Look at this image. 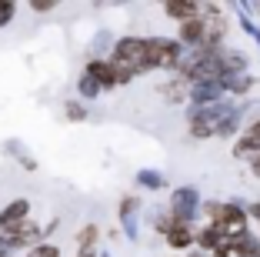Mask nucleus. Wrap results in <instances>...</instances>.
<instances>
[{"label": "nucleus", "instance_id": "f257e3e1", "mask_svg": "<svg viewBox=\"0 0 260 257\" xmlns=\"http://www.w3.org/2000/svg\"><path fill=\"white\" fill-rule=\"evenodd\" d=\"M180 40L177 37H164V34H150L147 37V64H150V74L153 70H164V74H174L177 64H180Z\"/></svg>", "mask_w": 260, "mask_h": 257}, {"label": "nucleus", "instance_id": "f03ea898", "mask_svg": "<svg viewBox=\"0 0 260 257\" xmlns=\"http://www.w3.org/2000/svg\"><path fill=\"white\" fill-rule=\"evenodd\" d=\"M110 61H120V64H127V67H134L137 77L150 74V64H147V37H140V34H123V37H117Z\"/></svg>", "mask_w": 260, "mask_h": 257}, {"label": "nucleus", "instance_id": "7ed1b4c3", "mask_svg": "<svg viewBox=\"0 0 260 257\" xmlns=\"http://www.w3.org/2000/svg\"><path fill=\"white\" fill-rule=\"evenodd\" d=\"M200 204H204V197L193 184H180V187L170 190V201H167V211L177 217V224H193L197 227L200 220Z\"/></svg>", "mask_w": 260, "mask_h": 257}, {"label": "nucleus", "instance_id": "20e7f679", "mask_svg": "<svg viewBox=\"0 0 260 257\" xmlns=\"http://www.w3.org/2000/svg\"><path fill=\"white\" fill-rule=\"evenodd\" d=\"M140 217H144V197L137 190H130L117 201V227L130 244L140 237Z\"/></svg>", "mask_w": 260, "mask_h": 257}, {"label": "nucleus", "instance_id": "39448f33", "mask_svg": "<svg viewBox=\"0 0 260 257\" xmlns=\"http://www.w3.org/2000/svg\"><path fill=\"white\" fill-rule=\"evenodd\" d=\"M227 237L240 234V231H247L250 227V214H247V201H240V197H234V201H227L223 204V217L220 224H217Z\"/></svg>", "mask_w": 260, "mask_h": 257}, {"label": "nucleus", "instance_id": "423d86ee", "mask_svg": "<svg viewBox=\"0 0 260 257\" xmlns=\"http://www.w3.org/2000/svg\"><path fill=\"white\" fill-rule=\"evenodd\" d=\"M234 157L237 160H244V164H250V160H257L260 157V117L257 121H250L244 127V134L237 137V140H234Z\"/></svg>", "mask_w": 260, "mask_h": 257}, {"label": "nucleus", "instance_id": "0eeeda50", "mask_svg": "<svg viewBox=\"0 0 260 257\" xmlns=\"http://www.w3.org/2000/svg\"><path fill=\"white\" fill-rule=\"evenodd\" d=\"M30 201L27 197H14V201H7V204L0 207V234H7V231H14V227L27 224L30 220Z\"/></svg>", "mask_w": 260, "mask_h": 257}, {"label": "nucleus", "instance_id": "6e6552de", "mask_svg": "<svg viewBox=\"0 0 260 257\" xmlns=\"http://www.w3.org/2000/svg\"><path fill=\"white\" fill-rule=\"evenodd\" d=\"M227 97L223 94V83L220 80H200L187 87V104L190 107H210V104H220Z\"/></svg>", "mask_w": 260, "mask_h": 257}, {"label": "nucleus", "instance_id": "1a4fd4ad", "mask_svg": "<svg viewBox=\"0 0 260 257\" xmlns=\"http://www.w3.org/2000/svg\"><path fill=\"white\" fill-rule=\"evenodd\" d=\"M220 83H223V94L234 100H250V94L257 91L253 70H247V74H227V77H220Z\"/></svg>", "mask_w": 260, "mask_h": 257}, {"label": "nucleus", "instance_id": "9d476101", "mask_svg": "<svg viewBox=\"0 0 260 257\" xmlns=\"http://www.w3.org/2000/svg\"><path fill=\"white\" fill-rule=\"evenodd\" d=\"M164 244H167L174 254L184 257L187 250H193V244H197V227H193V224H177L174 231L164 237Z\"/></svg>", "mask_w": 260, "mask_h": 257}, {"label": "nucleus", "instance_id": "9b49d317", "mask_svg": "<svg viewBox=\"0 0 260 257\" xmlns=\"http://www.w3.org/2000/svg\"><path fill=\"white\" fill-rule=\"evenodd\" d=\"M134 187L147 190V194H160V190L170 187V181H167L164 170H157V167H140L137 174H134Z\"/></svg>", "mask_w": 260, "mask_h": 257}, {"label": "nucleus", "instance_id": "f8f14e48", "mask_svg": "<svg viewBox=\"0 0 260 257\" xmlns=\"http://www.w3.org/2000/svg\"><path fill=\"white\" fill-rule=\"evenodd\" d=\"M184 121H187V134L193 137V140H210L214 137V127H210V121L204 117V107H184Z\"/></svg>", "mask_w": 260, "mask_h": 257}, {"label": "nucleus", "instance_id": "ddd939ff", "mask_svg": "<svg viewBox=\"0 0 260 257\" xmlns=\"http://www.w3.org/2000/svg\"><path fill=\"white\" fill-rule=\"evenodd\" d=\"M250 70V57H247L240 47H223L220 50V77H227V74H247Z\"/></svg>", "mask_w": 260, "mask_h": 257}, {"label": "nucleus", "instance_id": "4468645a", "mask_svg": "<svg viewBox=\"0 0 260 257\" xmlns=\"http://www.w3.org/2000/svg\"><path fill=\"white\" fill-rule=\"evenodd\" d=\"M84 74L93 77V80L100 83V91H117V80H114V67H110V61H97V57H87L84 64Z\"/></svg>", "mask_w": 260, "mask_h": 257}, {"label": "nucleus", "instance_id": "2eb2a0df", "mask_svg": "<svg viewBox=\"0 0 260 257\" xmlns=\"http://www.w3.org/2000/svg\"><path fill=\"white\" fill-rule=\"evenodd\" d=\"M157 94L167 107H187V83L180 77H167L164 83H157Z\"/></svg>", "mask_w": 260, "mask_h": 257}, {"label": "nucleus", "instance_id": "dca6fc26", "mask_svg": "<svg viewBox=\"0 0 260 257\" xmlns=\"http://www.w3.org/2000/svg\"><path fill=\"white\" fill-rule=\"evenodd\" d=\"M177 40H180V47H200V40H204V14L190 17V20L177 23Z\"/></svg>", "mask_w": 260, "mask_h": 257}, {"label": "nucleus", "instance_id": "f3484780", "mask_svg": "<svg viewBox=\"0 0 260 257\" xmlns=\"http://www.w3.org/2000/svg\"><path fill=\"white\" fill-rule=\"evenodd\" d=\"M223 241H227V234H223L220 227H214V224H200V227H197V244H193V247L204 250V254H214V250L220 247Z\"/></svg>", "mask_w": 260, "mask_h": 257}, {"label": "nucleus", "instance_id": "a211bd4d", "mask_svg": "<svg viewBox=\"0 0 260 257\" xmlns=\"http://www.w3.org/2000/svg\"><path fill=\"white\" fill-rule=\"evenodd\" d=\"M4 154H14V160L23 167V170H30V174L40 167V164H37V157L30 154V147L20 144V140H4Z\"/></svg>", "mask_w": 260, "mask_h": 257}, {"label": "nucleus", "instance_id": "6ab92c4d", "mask_svg": "<svg viewBox=\"0 0 260 257\" xmlns=\"http://www.w3.org/2000/svg\"><path fill=\"white\" fill-rule=\"evenodd\" d=\"M164 14H167L174 23H184V20H190V17L200 14V4H197V0H177V4H164Z\"/></svg>", "mask_w": 260, "mask_h": 257}, {"label": "nucleus", "instance_id": "aec40b11", "mask_svg": "<svg viewBox=\"0 0 260 257\" xmlns=\"http://www.w3.org/2000/svg\"><path fill=\"white\" fill-rule=\"evenodd\" d=\"M114 44H117V37L107 31V27H104V31L93 34V40H90V47H87V50H90V57H97V61H107L110 53H114Z\"/></svg>", "mask_w": 260, "mask_h": 257}, {"label": "nucleus", "instance_id": "412c9836", "mask_svg": "<svg viewBox=\"0 0 260 257\" xmlns=\"http://www.w3.org/2000/svg\"><path fill=\"white\" fill-rule=\"evenodd\" d=\"M60 113L67 124H84V121H90V104H84V100H77V97H67L60 104Z\"/></svg>", "mask_w": 260, "mask_h": 257}, {"label": "nucleus", "instance_id": "4be33fe9", "mask_svg": "<svg viewBox=\"0 0 260 257\" xmlns=\"http://www.w3.org/2000/svg\"><path fill=\"white\" fill-rule=\"evenodd\" d=\"M100 237H104V231H100V224H84L80 231L74 234V244H77V250H93V247H100Z\"/></svg>", "mask_w": 260, "mask_h": 257}, {"label": "nucleus", "instance_id": "5701e85b", "mask_svg": "<svg viewBox=\"0 0 260 257\" xmlns=\"http://www.w3.org/2000/svg\"><path fill=\"white\" fill-rule=\"evenodd\" d=\"M230 241L237 244V250L244 257H260V234L253 231V227H247V231H240V234H234Z\"/></svg>", "mask_w": 260, "mask_h": 257}, {"label": "nucleus", "instance_id": "b1692460", "mask_svg": "<svg viewBox=\"0 0 260 257\" xmlns=\"http://www.w3.org/2000/svg\"><path fill=\"white\" fill-rule=\"evenodd\" d=\"M104 97V91H100V83L93 80V77L80 74L77 77V100H84V104H93V100Z\"/></svg>", "mask_w": 260, "mask_h": 257}, {"label": "nucleus", "instance_id": "393cba45", "mask_svg": "<svg viewBox=\"0 0 260 257\" xmlns=\"http://www.w3.org/2000/svg\"><path fill=\"white\" fill-rule=\"evenodd\" d=\"M150 227H153V234H157V237H167L170 231L177 227V217L167 211V207H160V211L150 214Z\"/></svg>", "mask_w": 260, "mask_h": 257}, {"label": "nucleus", "instance_id": "a878e982", "mask_svg": "<svg viewBox=\"0 0 260 257\" xmlns=\"http://www.w3.org/2000/svg\"><path fill=\"white\" fill-rule=\"evenodd\" d=\"M107 61H110V57H107ZM110 67H114V80H117V87H127V83H134V80H137L134 67H127V64H120V61H110Z\"/></svg>", "mask_w": 260, "mask_h": 257}, {"label": "nucleus", "instance_id": "bb28decb", "mask_svg": "<svg viewBox=\"0 0 260 257\" xmlns=\"http://www.w3.org/2000/svg\"><path fill=\"white\" fill-rule=\"evenodd\" d=\"M23 257H63V250H60V244L44 241V244H37V247H30Z\"/></svg>", "mask_w": 260, "mask_h": 257}, {"label": "nucleus", "instance_id": "cd10ccee", "mask_svg": "<svg viewBox=\"0 0 260 257\" xmlns=\"http://www.w3.org/2000/svg\"><path fill=\"white\" fill-rule=\"evenodd\" d=\"M17 10H20V7H17L14 0H0V31L17 20Z\"/></svg>", "mask_w": 260, "mask_h": 257}, {"label": "nucleus", "instance_id": "c85d7f7f", "mask_svg": "<svg viewBox=\"0 0 260 257\" xmlns=\"http://www.w3.org/2000/svg\"><path fill=\"white\" fill-rule=\"evenodd\" d=\"M210 257H244V254H240V250H237V244H234V241L227 237V241H223V244H220V247H217Z\"/></svg>", "mask_w": 260, "mask_h": 257}, {"label": "nucleus", "instance_id": "c756f323", "mask_svg": "<svg viewBox=\"0 0 260 257\" xmlns=\"http://www.w3.org/2000/svg\"><path fill=\"white\" fill-rule=\"evenodd\" d=\"M34 14H54L57 10V0H37V4H30Z\"/></svg>", "mask_w": 260, "mask_h": 257}, {"label": "nucleus", "instance_id": "7c9ffc66", "mask_svg": "<svg viewBox=\"0 0 260 257\" xmlns=\"http://www.w3.org/2000/svg\"><path fill=\"white\" fill-rule=\"evenodd\" d=\"M247 214H250V224L260 227V201H247Z\"/></svg>", "mask_w": 260, "mask_h": 257}, {"label": "nucleus", "instance_id": "2f4dec72", "mask_svg": "<svg viewBox=\"0 0 260 257\" xmlns=\"http://www.w3.org/2000/svg\"><path fill=\"white\" fill-rule=\"evenodd\" d=\"M57 227H60V217H54L50 224H44V241H50V237L57 234Z\"/></svg>", "mask_w": 260, "mask_h": 257}, {"label": "nucleus", "instance_id": "473e14b6", "mask_svg": "<svg viewBox=\"0 0 260 257\" xmlns=\"http://www.w3.org/2000/svg\"><path fill=\"white\" fill-rule=\"evenodd\" d=\"M74 257H100V247H93V250H77Z\"/></svg>", "mask_w": 260, "mask_h": 257}, {"label": "nucleus", "instance_id": "72a5a7b5", "mask_svg": "<svg viewBox=\"0 0 260 257\" xmlns=\"http://www.w3.org/2000/svg\"><path fill=\"white\" fill-rule=\"evenodd\" d=\"M244 10H247L250 17H260V4H244Z\"/></svg>", "mask_w": 260, "mask_h": 257}, {"label": "nucleus", "instance_id": "f704fd0d", "mask_svg": "<svg viewBox=\"0 0 260 257\" xmlns=\"http://www.w3.org/2000/svg\"><path fill=\"white\" fill-rule=\"evenodd\" d=\"M184 257H210V254H204V250H197V247H193V250H187Z\"/></svg>", "mask_w": 260, "mask_h": 257}, {"label": "nucleus", "instance_id": "c9c22d12", "mask_svg": "<svg viewBox=\"0 0 260 257\" xmlns=\"http://www.w3.org/2000/svg\"><path fill=\"white\" fill-rule=\"evenodd\" d=\"M0 257H17V254H10V250H7V244L0 241Z\"/></svg>", "mask_w": 260, "mask_h": 257}, {"label": "nucleus", "instance_id": "e433bc0d", "mask_svg": "<svg viewBox=\"0 0 260 257\" xmlns=\"http://www.w3.org/2000/svg\"><path fill=\"white\" fill-rule=\"evenodd\" d=\"M100 257H114V254H110V250H107V247H104V250H100Z\"/></svg>", "mask_w": 260, "mask_h": 257}, {"label": "nucleus", "instance_id": "4c0bfd02", "mask_svg": "<svg viewBox=\"0 0 260 257\" xmlns=\"http://www.w3.org/2000/svg\"><path fill=\"white\" fill-rule=\"evenodd\" d=\"M257 234H260V227H257Z\"/></svg>", "mask_w": 260, "mask_h": 257}]
</instances>
